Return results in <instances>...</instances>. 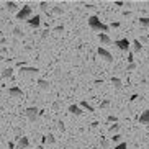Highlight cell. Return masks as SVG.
Listing matches in <instances>:
<instances>
[{"instance_id": "obj_1", "label": "cell", "mask_w": 149, "mask_h": 149, "mask_svg": "<svg viewBox=\"0 0 149 149\" xmlns=\"http://www.w3.org/2000/svg\"><path fill=\"white\" fill-rule=\"evenodd\" d=\"M88 26L92 28L93 31H100V33H107L108 31V26H107L105 23H102L98 20V17H95V15L88 18Z\"/></svg>"}, {"instance_id": "obj_2", "label": "cell", "mask_w": 149, "mask_h": 149, "mask_svg": "<svg viewBox=\"0 0 149 149\" xmlns=\"http://www.w3.org/2000/svg\"><path fill=\"white\" fill-rule=\"evenodd\" d=\"M31 13H33V8H31L30 5H25V7H22V10H18L17 20H30Z\"/></svg>"}, {"instance_id": "obj_25", "label": "cell", "mask_w": 149, "mask_h": 149, "mask_svg": "<svg viewBox=\"0 0 149 149\" xmlns=\"http://www.w3.org/2000/svg\"><path fill=\"white\" fill-rule=\"evenodd\" d=\"M53 12H54V13H56V15H61L62 12H64V10H62L61 7H54V8H53Z\"/></svg>"}, {"instance_id": "obj_9", "label": "cell", "mask_w": 149, "mask_h": 149, "mask_svg": "<svg viewBox=\"0 0 149 149\" xmlns=\"http://www.w3.org/2000/svg\"><path fill=\"white\" fill-rule=\"evenodd\" d=\"M8 93H10L12 97H17V98H23V92H22L18 87H12V88L8 90Z\"/></svg>"}, {"instance_id": "obj_11", "label": "cell", "mask_w": 149, "mask_h": 149, "mask_svg": "<svg viewBox=\"0 0 149 149\" xmlns=\"http://www.w3.org/2000/svg\"><path fill=\"white\" fill-rule=\"evenodd\" d=\"M141 125H149V111H143V115L139 116Z\"/></svg>"}, {"instance_id": "obj_33", "label": "cell", "mask_w": 149, "mask_h": 149, "mask_svg": "<svg viewBox=\"0 0 149 149\" xmlns=\"http://www.w3.org/2000/svg\"><path fill=\"white\" fill-rule=\"evenodd\" d=\"M0 79H2V77H0Z\"/></svg>"}, {"instance_id": "obj_31", "label": "cell", "mask_w": 149, "mask_h": 149, "mask_svg": "<svg viewBox=\"0 0 149 149\" xmlns=\"http://www.w3.org/2000/svg\"><path fill=\"white\" fill-rule=\"evenodd\" d=\"M146 5H148V8H149V2H146Z\"/></svg>"}, {"instance_id": "obj_26", "label": "cell", "mask_w": 149, "mask_h": 149, "mask_svg": "<svg viewBox=\"0 0 149 149\" xmlns=\"http://www.w3.org/2000/svg\"><path fill=\"white\" fill-rule=\"evenodd\" d=\"M138 41H139V43L143 44V43H148L149 40H148V36H141V38H139V40H138Z\"/></svg>"}, {"instance_id": "obj_18", "label": "cell", "mask_w": 149, "mask_h": 149, "mask_svg": "<svg viewBox=\"0 0 149 149\" xmlns=\"http://www.w3.org/2000/svg\"><path fill=\"white\" fill-rule=\"evenodd\" d=\"M12 74H13V69L12 67H8V69H5L2 74H0V77H12Z\"/></svg>"}, {"instance_id": "obj_16", "label": "cell", "mask_w": 149, "mask_h": 149, "mask_svg": "<svg viewBox=\"0 0 149 149\" xmlns=\"http://www.w3.org/2000/svg\"><path fill=\"white\" fill-rule=\"evenodd\" d=\"M38 85H40V88H43V90H48V88H49V82H48V80H44V79L38 80Z\"/></svg>"}, {"instance_id": "obj_32", "label": "cell", "mask_w": 149, "mask_h": 149, "mask_svg": "<svg viewBox=\"0 0 149 149\" xmlns=\"http://www.w3.org/2000/svg\"><path fill=\"white\" fill-rule=\"evenodd\" d=\"M148 40H149V36H148Z\"/></svg>"}, {"instance_id": "obj_21", "label": "cell", "mask_w": 149, "mask_h": 149, "mask_svg": "<svg viewBox=\"0 0 149 149\" xmlns=\"http://www.w3.org/2000/svg\"><path fill=\"white\" fill-rule=\"evenodd\" d=\"M13 33H15V36H17V38H22V36H23V31L22 30H20V28H15V30H13Z\"/></svg>"}, {"instance_id": "obj_29", "label": "cell", "mask_w": 149, "mask_h": 149, "mask_svg": "<svg viewBox=\"0 0 149 149\" xmlns=\"http://www.w3.org/2000/svg\"><path fill=\"white\" fill-rule=\"evenodd\" d=\"M134 69H136V64H134V62H131V64L128 66V70H134Z\"/></svg>"}, {"instance_id": "obj_22", "label": "cell", "mask_w": 149, "mask_h": 149, "mask_svg": "<svg viewBox=\"0 0 149 149\" xmlns=\"http://www.w3.org/2000/svg\"><path fill=\"white\" fill-rule=\"evenodd\" d=\"M108 107H110V100H103V102L100 103V108H102V110L108 108Z\"/></svg>"}, {"instance_id": "obj_5", "label": "cell", "mask_w": 149, "mask_h": 149, "mask_svg": "<svg viewBox=\"0 0 149 149\" xmlns=\"http://www.w3.org/2000/svg\"><path fill=\"white\" fill-rule=\"evenodd\" d=\"M28 146H30V141H28V138H25V136H22V138H18V141H17V146H15V149H28Z\"/></svg>"}, {"instance_id": "obj_17", "label": "cell", "mask_w": 149, "mask_h": 149, "mask_svg": "<svg viewBox=\"0 0 149 149\" xmlns=\"http://www.w3.org/2000/svg\"><path fill=\"white\" fill-rule=\"evenodd\" d=\"M80 107H82L84 110H87V111H95V108H93V107L90 105V103H87L85 100H84L82 103H80Z\"/></svg>"}, {"instance_id": "obj_7", "label": "cell", "mask_w": 149, "mask_h": 149, "mask_svg": "<svg viewBox=\"0 0 149 149\" xmlns=\"http://www.w3.org/2000/svg\"><path fill=\"white\" fill-rule=\"evenodd\" d=\"M26 22H28V25H30V26L38 28L41 25V17H40V15H35V17H31L30 20H26Z\"/></svg>"}, {"instance_id": "obj_19", "label": "cell", "mask_w": 149, "mask_h": 149, "mask_svg": "<svg viewBox=\"0 0 149 149\" xmlns=\"http://www.w3.org/2000/svg\"><path fill=\"white\" fill-rule=\"evenodd\" d=\"M139 23L143 25V26L148 28V26H149V17H141V18H139Z\"/></svg>"}, {"instance_id": "obj_28", "label": "cell", "mask_w": 149, "mask_h": 149, "mask_svg": "<svg viewBox=\"0 0 149 149\" xmlns=\"http://www.w3.org/2000/svg\"><path fill=\"white\" fill-rule=\"evenodd\" d=\"M111 139H113V141H115V143H118V141H120V139H121V136H120V134H115V136H113V138H111Z\"/></svg>"}, {"instance_id": "obj_12", "label": "cell", "mask_w": 149, "mask_h": 149, "mask_svg": "<svg viewBox=\"0 0 149 149\" xmlns=\"http://www.w3.org/2000/svg\"><path fill=\"white\" fill-rule=\"evenodd\" d=\"M69 111L72 115H77V116H79V115H82V110H80V107H77V105H70L69 107Z\"/></svg>"}, {"instance_id": "obj_10", "label": "cell", "mask_w": 149, "mask_h": 149, "mask_svg": "<svg viewBox=\"0 0 149 149\" xmlns=\"http://www.w3.org/2000/svg\"><path fill=\"white\" fill-rule=\"evenodd\" d=\"M98 38H100V43L105 44V46L111 44V40H110V36L107 35V33H100V35H98Z\"/></svg>"}, {"instance_id": "obj_24", "label": "cell", "mask_w": 149, "mask_h": 149, "mask_svg": "<svg viewBox=\"0 0 149 149\" xmlns=\"http://www.w3.org/2000/svg\"><path fill=\"white\" fill-rule=\"evenodd\" d=\"M120 130V125H113V126H110V133H116Z\"/></svg>"}, {"instance_id": "obj_13", "label": "cell", "mask_w": 149, "mask_h": 149, "mask_svg": "<svg viewBox=\"0 0 149 149\" xmlns=\"http://www.w3.org/2000/svg\"><path fill=\"white\" fill-rule=\"evenodd\" d=\"M131 46H133V51H134V53H139L141 49H143V44H141L138 40H134V41H133V43H131Z\"/></svg>"}, {"instance_id": "obj_23", "label": "cell", "mask_w": 149, "mask_h": 149, "mask_svg": "<svg viewBox=\"0 0 149 149\" xmlns=\"http://www.w3.org/2000/svg\"><path fill=\"white\" fill-rule=\"evenodd\" d=\"M113 149H128V146H126V143H120V144L115 146Z\"/></svg>"}, {"instance_id": "obj_6", "label": "cell", "mask_w": 149, "mask_h": 149, "mask_svg": "<svg viewBox=\"0 0 149 149\" xmlns=\"http://www.w3.org/2000/svg\"><path fill=\"white\" fill-rule=\"evenodd\" d=\"M115 46H118V49H121V51H128V49H130V46H131V43L125 38V40L115 41Z\"/></svg>"}, {"instance_id": "obj_27", "label": "cell", "mask_w": 149, "mask_h": 149, "mask_svg": "<svg viewBox=\"0 0 149 149\" xmlns=\"http://www.w3.org/2000/svg\"><path fill=\"white\" fill-rule=\"evenodd\" d=\"M41 10L48 12V3H46V2H41Z\"/></svg>"}, {"instance_id": "obj_3", "label": "cell", "mask_w": 149, "mask_h": 149, "mask_svg": "<svg viewBox=\"0 0 149 149\" xmlns=\"http://www.w3.org/2000/svg\"><path fill=\"white\" fill-rule=\"evenodd\" d=\"M26 116H28V120H30L31 123H35L36 120H38V116H40V110L36 108V107H28L26 108Z\"/></svg>"}, {"instance_id": "obj_8", "label": "cell", "mask_w": 149, "mask_h": 149, "mask_svg": "<svg viewBox=\"0 0 149 149\" xmlns=\"http://www.w3.org/2000/svg\"><path fill=\"white\" fill-rule=\"evenodd\" d=\"M20 72H22V74H36V72H40V69H36V67H25V66H20Z\"/></svg>"}, {"instance_id": "obj_4", "label": "cell", "mask_w": 149, "mask_h": 149, "mask_svg": "<svg viewBox=\"0 0 149 149\" xmlns=\"http://www.w3.org/2000/svg\"><path fill=\"white\" fill-rule=\"evenodd\" d=\"M97 53H98V56H100L105 62H113V56H111V54H110L105 48H98V51H97Z\"/></svg>"}, {"instance_id": "obj_20", "label": "cell", "mask_w": 149, "mask_h": 149, "mask_svg": "<svg viewBox=\"0 0 149 149\" xmlns=\"http://www.w3.org/2000/svg\"><path fill=\"white\" fill-rule=\"evenodd\" d=\"M44 139L48 141V144H54V141H56V139H54V136H53V134H48L46 138H44Z\"/></svg>"}, {"instance_id": "obj_14", "label": "cell", "mask_w": 149, "mask_h": 149, "mask_svg": "<svg viewBox=\"0 0 149 149\" xmlns=\"http://www.w3.org/2000/svg\"><path fill=\"white\" fill-rule=\"evenodd\" d=\"M111 84H113V87L116 88V90H120V88L123 87V84H121V80H120L118 77H111Z\"/></svg>"}, {"instance_id": "obj_15", "label": "cell", "mask_w": 149, "mask_h": 149, "mask_svg": "<svg viewBox=\"0 0 149 149\" xmlns=\"http://www.w3.org/2000/svg\"><path fill=\"white\" fill-rule=\"evenodd\" d=\"M5 7H7V10H8V12H17V8H18V5L15 3V2H7V3H5Z\"/></svg>"}, {"instance_id": "obj_30", "label": "cell", "mask_w": 149, "mask_h": 149, "mask_svg": "<svg viewBox=\"0 0 149 149\" xmlns=\"http://www.w3.org/2000/svg\"><path fill=\"white\" fill-rule=\"evenodd\" d=\"M108 121L111 123V121H116V116H108Z\"/></svg>"}]
</instances>
